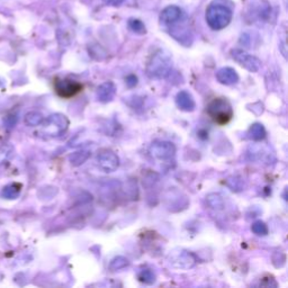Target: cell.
<instances>
[{
	"label": "cell",
	"mask_w": 288,
	"mask_h": 288,
	"mask_svg": "<svg viewBox=\"0 0 288 288\" xmlns=\"http://www.w3.org/2000/svg\"><path fill=\"white\" fill-rule=\"evenodd\" d=\"M172 69V60L170 56L162 50H158L152 57L146 67V73L150 78L154 79H163L170 75Z\"/></svg>",
	"instance_id": "6da1fadb"
},
{
	"label": "cell",
	"mask_w": 288,
	"mask_h": 288,
	"mask_svg": "<svg viewBox=\"0 0 288 288\" xmlns=\"http://www.w3.org/2000/svg\"><path fill=\"white\" fill-rule=\"evenodd\" d=\"M232 20V11L219 4H212L206 11V22L214 31L225 29Z\"/></svg>",
	"instance_id": "7a4b0ae2"
},
{
	"label": "cell",
	"mask_w": 288,
	"mask_h": 288,
	"mask_svg": "<svg viewBox=\"0 0 288 288\" xmlns=\"http://www.w3.org/2000/svg\"><path fill=\"white\" fill-rule=\"evenodd\" d=\"M207 114L214 123L218 125H225L232 120L233 108L225 98H215L208 104Z\"/></svg>",
	"instance_id": "3957f363"
},
{
	"label": "cell",
	"mask_w": 288,
	"mask_h": 288,
	"mask_svg": "<svg viewBox=\"0 0 288 288\" xmlns=\"http://www.w3.org/2000/svg\"><path fill=\"white\" fill-rule=\"evenodd\" d=\"M82 86L79 81L70 79V78H57L54 80V90L61 98L69 99L81 93Z\"/></svg>",
	"instance_id": "277c9868"
},
{
	"label": "cell",
	"mask_w": 288,
	"mask_h": 288,
	"mask_svg": "<svg viewBox=\"0 0 288 288\" xmlns=\"http://www.w3.org/2000/svg\"><path fill=\"white\" fill-rule=\"evenodd\" d=\"M69 121L62 114H53L44 123V132L48 135L58 136L68 130Z\"/></svg>",
	"instance_id": "5b68a950"
},
{
	"label": "cell",
	"mask_w": 288,
	"mask_h": 288,
	"mask_svg": "<svg viewBox=\"0 0 288 288\" xmlns=\"http://www.w3.org/2000/svg\"><path fill=\"white\" fill-rule=\"evenodd\" d=\"M231 56L233 60L236 61L241 67H243L250 72H258L261 68V61L251 54L246 53L243 50L234 49L231 51Z\"/></svg>",
	"instance_id": "8992f818"
},
{
	"label": "cell",
	"mask_w": 288,
	"mask_h": 288,
	"mask_svg": "<svg viewBox=\"0 0 288 288\" xmlns=\"http://www.w3.org/2000/svg\"><path fill=\"white\" fill-rule=\"evenodd\" d=\"M169 263L177 269H190L196 264L195 255L186 250L172 251L169 254Z\"/></svg>",
	"instance_id": "52a82bcc"
},
{
	"label": "cell",
	"mask_w": 288,
	"mask_h": 288,
	"mask_svg": "<svg viewBox=\"0 0 288 288\" xmlns=\"http://www.w3.org/2000/svg\"><path fill=\"white\" fill-rule=\"evenodd\" d=\"M150 153L158 160H169L176 153V146L167 141H155L150 146Z\"/></svg>",
	"instance_id": "ba28073f"
},
{
	"label": "cell",
	"mask_w": 288,
	"mask_h": 288,
	"mask_svg": "<svg viewBox=\"0 0 288 288\" xmlns=\"http://www.w3.org/2000/svg\"><path fill=\"white\" fill-rule=\"evenodd\" d=\"M98 166L105 172H114L120 166V158L111 150H104L97 157Z\"/></svg>",
	"instance_id": "9c48e42d"
},
{
	"label": "cell",
	"mask_w": 288,
	"mask_h": 288,
	"mask_svg": "<svg viewBox=\"0 0 288 288\" xmlns=\"http://www.w3.org/2000/svg\"><path fill=\"white\" fill-rule=\"evenodd\" d=\"M182 16V12L179 7L177 6H169L164 8L160 15V22L163 25H172L175 23L179 22Z\"/></svg>",
	"instance_id": "30bf717a"
},
{
	"label": "cell",
	"mask_w": 288,
	"mask_h": 288,
	"mask_svg": "<svg viewBox=\"0 0 288 288\" xmlns=\"http://www.w3.org/2000/svg\"><path fill=\"white\" fill-rule=\"evenodd\" d=\"M116 86L112 81H106L98 87L97 98L99 102L108 103L112 102L116 95Z\"/></svg>",
	"instance_id": "8fae6325"
},
{
	"label": "cell",
	"mask_w": 288,
	"mask_h": 288,
	"mask_svg": "<svg viewBox=\"0 0 288 288\" xmlns=\"http://www.w3.org/2000/svg\"><path fill=\"white\" fill-rule=\"evenodd\" d=\"M216 79L218 80L219 84L225 85V86H232L235 85L239 81V75H237L234 69H232L230 67H225L219 69L216 72Z\"/></svg>",
	"instance_id": "7c38bea8"
},
{
	"label": "cell",
	"mask_w": 288,
	"mask_h": 288,
	"mask_svg": "<svg viewBox=\"0 0 288 288\" xmlns=\"http://www.w3.org/2000/svg\"><path fill=\"white\" fill-rule=\"evenodd\" d=\"M176 104L184 112H193L196 107V103L193 96L186 90H181L177 94Z\"/></svg>",
	"instance_id": "4fadbf2b"
},
{
	"label": "cell",
	"mask_w": 288,
	"mask_h": 288,
	"mask_svg": "<svg viewBox=\"0 0 288 288\" xmlns=\"http://www.w3.org/2000/svg\"><path fill=\"white\" fill-rule=\"evenodd\" d=\"M248 135L251 140L261 141L266 138L267 133L262 124H260V123H255V124L251 125V127L248 131Z\"/></svg>",
	"instance_id": "5bb4252c"
},
{
	"label": "cell",
	"mask_w": 288,
	"mask_h": 288,
	"mask_svg": "<svg viewBox=\"0 0 288 288\" xmlns=\"http://www.w3.org/2000/svg\"><path fill=\"white\" fill-rule=\"evenodd\" d=\"M206 203L214 211H222L224 208V199L219 194H209L206 197Z\"/></svg>",
	"instance_id": "9a60e30c"
},
{
	"label": "cell",
	"mask_w": 288,
	"mask_h": 288,
	"mask_svg": "<svg viewBox=\"0 0 288 288\" xmlns=\"http://www.w3.org/2000/svg\"><path fill=\"white\" fill-rule=\"evenodd\" d=\"M44 122V117L39 112H30L25 115V123L29 126H39Z\"/></svg>",
	"instance_id": "2e32d148"
},
{
	"label": "cell",
	"mask_w": 288,
	"mask_h": 288,
	"mask_svg": "<svg viewBox=\"0 0 288 288\" xmlns=\"http://www.w3.org/2000/svg\"><path fill=\"white\" fill-rule=\"evenodd\" d=\"M22 186L20 184H11L6 186L3 190V196L8 199H15L21 194Z\"/></svg>",
	"instance_id": "e0dca14e"
},
{
	"label": "cell",
	"mask_w": 288,
	"mask_h": 288,
	"mask_svg": "<svg viewBox=\"0 0 288 288\" xmlns=\"http://www.w3.org/2000/svg\"><path fill=\"white\" fill-rule=\"evenodd\" d=\"M90 157V152L89 151H78V152L73 153L71 157H70V162L72 166L78 167V166H81L82 163L86 162L88 158Z\"/></svg>",
	"instance_id": "ac0fdd59"
},
{
	"label": "cell",
	"mask_w": 288,
	"mask_h": 288,
	"mask_svg": "<svg viewBox=\"0 0 288 288\" xmlns=\"http://www.w3.org/2000/svg\"><path fill=\"white\" fill-rule=\"evenodd\" d=\"M130 264V261L124 257H116L114 258L111 263H109V268H111V270L113 271H116V270H121V269H124Z\"/></svg>",
	"instance_id": "d6986e66"
},
{
	"label": "cell",
	"mask_w": 288,
	"mask_h": 288,
	"mask_svg": "<svg viewBox=\"0 0 288 288\" xmlns=\"http://www.w3.org/2000/svg\"><path fill=\"white\" fill-rule=\"evenodd\" d=\"M138 278L141 282H144V284L148 285L153 284L155 281V275L151 269H142V270L139 272Z\"/></svg>",
	"instance_id": "ffe728a7"
},
{
	"label": "cell",
	"mask_w": 288,
	"mask_h": 288,
	"mask_svg": "<svg viewBox=\"0 0 288 288\" xmlns=\"http://www.w3.org/2000/svg\"><path fill=\"white\" fill-rule=\"evenodd\" d=\"M251 230H252L254 234H257L259 236L268 234V226L266 225V223L262 222V221L254 222L252 224V226H251Z\"/></svg>",
	"instance_id": "44dd1931"
},
{
	"label": "cell",
	"mask_w": 288,
	"mask_h": 288,
	"mask_svg": "<svg viewBox=\"0 0 288 288\" xmlns=\"http://www.w3.org/2000/svg\"><path fill=\"white\" fill-rule=\"evenodd\" d=\"M129 27L136 34H144L145 33V26L141 21L139 20H131L129 22Z\"/></svg>",
	"instance_id": "7402d4cb"
},
{
	"label": "cell",
	"mask_w": 288,
	"mask_h": 288,
	"mask_svg": "<svg viewBox=\"0 0 288 288\" xmlns=\"http://www.w3.org/2000/svg\"><path fill=\"white\" fill-rule=\"evenodd\" d=\"M125 81H126V85L129 86L130 88H132V87H134L136 86V84H138V78H136L134 75H131L126 78Z\"/></svg>",
	"instance_id": "603a6c76"
},
{
	"label": "cell",
	"mask_w": 288,
	"mask_h": 288,
	"mask_svg": "<svg viewBox=\"0 0 288 288\" xmlns=\"http://www.w3.org/2000/svg\"><path fill=\"white\" fill-rule=\"evenodd\" d=\"M103 2H104V4L108 5V6L116 7V6H120V5L124 3V0H103Z\"/></svg>",
	"instance_id": "cb8c5ba5"
}]
</instances>
